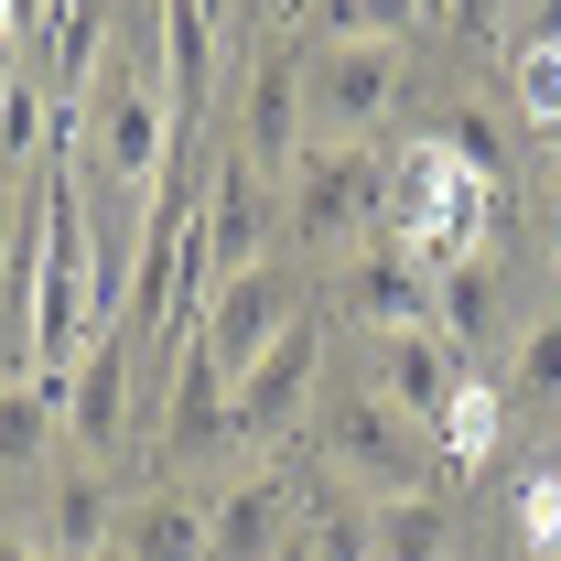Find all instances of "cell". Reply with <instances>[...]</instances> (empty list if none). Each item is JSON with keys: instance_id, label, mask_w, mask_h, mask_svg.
<instances>
[{"instance_id": "cell-1", "label": "cell", "mask_w": 561, "mask_h": 561, "mask_svg": "<svg viewBox=\"0 0 561 561\" xmlns=\"http://www.w3.org/2000/svg\"><path fill=\"white\" fill-rule=\"evenodd\" d=\"M496 195L486 173H465L443 140H400L389 151V206H378V227L411 249V260H432V271H454V260H476V238L496 227Z\"/></svg>"}, {"instance_id": "cell-2", "label": "cell", "mask_w": 561, "mask_h": 561, "mask_svg": "<svg viewBox=\"0 0 561 561\" xmlns=\"http://www.w3.org/2000/svg\"><path fill=\"white\" fill-rule=\"evenodd\" d=\"M280 238V184L260 173V162H206V206H195V260H184V302H173V346L195 335V313L216 302V280L260 271Z\"/></svg>"}, {"instance_id": "cell-3", "label": "cell", "mask_w": 561, "mask_h": 561, "mask_svg": "<svg viewBox=\"0 0 561 561\" xmlns=\"http://www.w3.org/2000/svg\"><path fill=\"white\" fill-rule=\"evenodd\" d=\"M173 140H184V119H173V98H162V76H98L87 98H76V162L119 195V206H140L151 184H162V162H173Z\"/></svg>"}, {"instance_id": "cell-4", "label": "cell", "mask_w": 561, "mask_h": 561, "mask_svg": "<svg viewBox=\"0 0 561 561\" xmlns=\"http://www.w3.org/2000/svg\"><path fill=\"white\" fill-rule=\"evenodd\" d=\"M378 206H389V162L367 140H313L280 173V238L291 249H356V238H378Z\"/></svg>"}, {"instance_id": "cell-5", "label": "cell", "mask_w": 561, "mask_h": 561, "mask_svg": "<svg viewBox=\"0 0 561 561\" xmlns=\"http://www.w3.org/2000/svg\"><path fill=\"white\" fill-rule=\"evenodd\" d=\"M313 443H324V465L356 476L367 496H421V476L443 465V443H432L411 411H389L378 389H324V400H313Z\"/></svg>"}, {"instance_id": "cell-6", "label": "cell", "mask_w": 561, "mask_h": 561, "mask_svg": "<svg viewBox=\"0 0 561 561\" xmlns=\"http://www.w3.org/2000/svg\"><path fill=\"white\" fill-rule=\"evenodd\" d=\"M313 378H324V313H291L271 346L227 378V432H238V443L291 432V421H302V400H313Z\"/></svg>"}, {"instance_id": "cell-7", "label": "cell", "mask_w": 561, "mask_h": 561, "mask_svg": "<svg viewBox=\"0 0 561 561\" xmlns=\"http://www.w3.org/2000/svg\"><path fill=\"white\" fill-rule=\"evenodd\" d=\"M400 108V44H302V119L324 140H356Z\"/></svg>"}, {"instance_id": "cell-8", "label": "cell", "mask_w": 561, "mask_h": 561, "mask_svg": "<svg viewBox=\"0 0 561 561\" xmlns=\"http://www.w3.org/2000/svg\"><path fill=\"white\" fill-rule=\"evenodd\" d=\"M291 313H302V280L280 271V260H260V271L216 280V302H206V313H195V346H206L216 367L238 378V367H249V356L271 346V335H280V324H291Z\"/></svg>"}, {"instance_id": "cell-9", "label": "cell", "mask_w": 561, "mask_h": 561, "mask_svg": "<svg viewBox=\"0 0 561 561\" xmlns=\"http://www.w3.org/2000/svg\"><path fill=\"white\" fill-rule=\"evenodd\" d=\"M335 302H346L367 335L432 324V260H411V249L378 227V238H356V249H346V271H335Z\"/></svg>"}, {"instance_id": "cell-10", "label": "cell", "mask_w": 561, "mask_h": 561, "mask_svg": "<svg viewBox=\"0 0 561 561\" xmlns=\"http://www.w3.org/2000/svg\"><path fill=\"white\" fill-rule=\"evenodd\" d=\"M367 389L432 432V421L454 411V389H465V346H454L443 324H400V335H378V346H367Z\"/></svg>"}, {"instance_id": "cell-11", "label": "cell", "mask_w": 561, "mask_h": 561, "mask_svg": "<svg viewBox=\"0 0 561 561\" xmlns=\"http://www.w3.org/2000/svg\"><path fill=\"white\" fill-rule=\"evenodd\" d=\"M238 162H260L271 184L302 162V44H271V55L249 66V98H238Z\"/></svg>"}, {"instance_id": "cell-12", "label": "cell", "mask_w": 561, "mask_h": 561, "mask_svg": "<svg viewBox=\"0 0 561 561\" xmlns=\"http://www.w3.org/2000/svg\"><path fill=\"white\" fill-rule=\"evenodd\" d=\"M291 551H302V486H291V465L238 476L216 496V551L206 561H291Z\"/></svg>"}, {"instance_id": "cell-13", "label": "cell", "mask_w": 561, "mask_h": 561, "mask_svg": "<svg viewBox=\"0 0 561 561\" xmlns=\"http://www.w3.org/2000/svg\"><path fill=\"white\" fill-rule=\"evenodd\" d=\"M227 443H238V432H227V367L184 335V346H173V378H162V454H173V465H206Z\"/></svg>"}, {"instance_id": "cell-14", "label": "cell", "mask_w": 561, "mask_h": 561, "mask_svg": "<svg viewBox=\"0 0 561 561\" xmlns=\"http://www.w3.org/2000/svg\"><path fill=\"white\" fill-rule=\"evenodd\" d=\"M130 346H140V335H130V313H119L98 346L76 356V378H66V432L87 443V454H108L119 421H130Z\"/></svg>"}, {"instance_id": "cell-15", "label": "cell", "mask_w": 561, "mask_h": 561, "mask_svg": "<svg viewBox=\"0 0 561 561\" xmlns=\"http://www.w3.org/2000/svg\"><path fill=\"white\" fill-rule=\"evenodd\" d=\"M432 324L465 346V367L507 335V280H496V260L476 249V260H454V271H432Z\"/></svg>"}, {"instance_id": "cell-16", "label": "cell", "mask_w": 561, "mask_h": 561, "mask_svg": "<svg viewBox=\"0 0 561 561\" xmlns=\"http://www.w3.org/2000/svg\"><path fill=\"white\" fill-rule=\"evenodd\" d=\"M119 551L130 561H206L216 551V507L184 496V486H151L130 518H119Z\"/></svg>"}, {"instance_id": "cell-17", "label": "cell", "mask_w": 561, "mask_h": 561, "mask_svg": "<svg viewBox=\"0 0 561 561\" xmlns=\"http://www.w3.org/2000/svg\"><path fill=\"white\" fill-rule=\"evenodd\" d=\"M55 432H66V378H11L0 389V476H33Z\"/></svg>"}, {"instance_id": "cell-18", "label": "cell", "mask_w": 561, "mask_h": 561, "mask_svg": "<svg viewBox=\"0 0 561 561\" xmlns=\"http://www.w3.org/2000/svg\"><path fill=\"white\" fill-rule=\"evenodd\" d=\"M367 540L378 561H443L454 551V507L421 486V496H367Z\"/></svg>"}, {"instance_id": "cell-19", "label": "cell", "mask_w": 561, "mask_h": 561, "mask_svg": "<svg viewBox=\"0 0 561 561\" xmlns=\"http://www.w3.org/2000/svg\"><path fill=\"white\" fill-rule=\"evenodd\" d=\"M108 540H119L108 486H98V476H66V486H55V518H44V551H55V561H87V551H108Z\"/></svg>"}, {"instance_id": "cell-20", "label": "cell", "mask_w": 561, "mask_h": 561, "mask_svg": "<svg viewBox=\"0 0 561 561\" xmlns=\"http://www.w3.org/2000/svg\"><path fill=\"white\" fill-rule=\"evenodd\" d=\"M432 0H302V33L313 44H400Z\"/></svg>"}, {"instance_id": "cell-21", "label": "cell", "mask_w": 561, "mask_h": 561, "mask_svg": "<svg viewBox=\"0 0 561 561\" xmlns=\"http://www.w3.org/2000/svg\"><path fill=\"white\" fill-rule=\"evenodd\" d=\"M496 400H507V389H486V367H465V389H454V411L432 421V443H443V454H454V465H486L496 454Z\"/></svg>"}, {"instance_id": "cell-22", "label": "cell", "mask_w": 561, "mask_h": 561, "mask_svg": "<svg viewBox=\"0 0 561 561\" xmlns=\"http://www.w3.org/2000/svg\"><path fill=\"white\" fill-rule=\"evenodd\" d=\"M302 540H313V561H378V540H367V507L335 486H302Z\"/></svg>"}, {"instance_id": "cell-23", "label": "cell", "mask_w": 561, "mask_h": 561, "mask_svg": "<svg viewBox=\"0 0 561 561\" xmlns=\"http://www.w3.org/2000/svg\"><path fill=\"white\" fill-rule=\"evenodd\" d=\"M507 400H551V411H561V313L518 335V356H507Z\"/></svg>"}, {"instance_id": "cell-24", "label": "cell", "mask_w": 561, "mask_h": 561, "mask_svg": "<svg viewBox=\"0 0 561 561\" xmlns=\"http://www.w3.org/2000/svg\"><path fill=\"white\" fill-rule=\"evenodd\" d=\"M432 140H443V151H454L465 173H486L496 195H507V151H496V119H486V108H454V119H443Z\"/></svg>"}, {"instance_id": "cell-25", "label": "cell", "mask_w": 561, "mask_h": 561, "mask_svg": "<svg viewBox=\"0 0 561 561\" xmlns=\"http://www.w3.org/2000/svg\"><path fill=\"white\" fill-rule=\"evenodd\" d=\"M507 55H561V0H518L507 11Z\"/></svg>"}, {"instance_id": "cell-26", "label": "cell", "mask_w": 561, "mask_h": 561, "mask_svg": "<svg viewBox=\"0 0 561 561\" xmlns=\"http://www.w3.org/2000/svg\"><path fill=\"white\" fill-rule=\"evenodd\" d=\"M507 76H518L529 119H561V55H507Z\"/></svg>"}, {"instance_id": "cell-27", "label": "cell", "mask_w": 561, "mask_h": 561, "mask_svg": "<svg viewBox=\"0 0 561 561\" xmlns=\"http://www.w3.org/2000/svg\"><path fill=\"white\" fill-rule=\"evenodd\" d=\"M22 195H11V173H0V291H11V271H22Z\"/></svg>"}, {"instance_id": "cell-28", "label": "cell", "mask_w": 561, "mask_h": 561, "mask_svg": "<svg viewBox=\"0 0 561 561\" xmlns=\"http://www.w3.org/2000/svg\"><path fill=\"white\" fill-rule=\"evenodd\" d=\"M540 249H551V271H561V162H551V184H540Z\"/></svg>"}, {"instance_id": "cell-29", "label": "cell", "mask_w": 561, "mask_h": 561, "mask_svg": "<svg viewBox=\"0 0 561 561\" xmlns=\"http://www.w3.org/2000/svg\"><path fill=\"white\" fill-rule=\"evenodd\" d=\"M0 561H55V551H33V540H0Z\"/></svg>"}, {"instance_id": "cell-30", "label": "cell", "mask_w": 561, "mask_h": 561, "mask_svg": "<svg viewBox=\"0 0 561 561\" xmlns=\"http://www.w3.org/2000/svg\"><path fill=\"white\" fill-rule=\"evenodd\" d=\"M540 140H551V162H561V119H540Z\"/></svg>"}, {"instance_id": "cell-31", "label": "cell", "mask_w": 561, "mask_h": 561, "mask_svg": "<svg viewBox=\"0 0 561 561\" xmlns=\"http://www.w3.org/2000/svg\"><path fill=\"white\" fill-rule=\"evenodd\" d=\"M87 561H130V551H119V540H108V551H87Z\"/></svg>"}, {"instance_id": "cell-32", "label": "cell", "mask_w": 561, "mask_h": 561, "mask_svg": "<svg viewBox=\"0 0 561 561\" xmlns=\"http://www.w3.org/2000/svg\"><path fill=\"white\" fill-rule=\"evenodd\" d=\"M476 11H496V0H465V22H476Z\"/></svg>"}, {"instance_id": "cell-33", "label": "cell", "mask_w": 561, "mask_h": 561, "mask_svg": "<svg viewBox=\"0 0 561 561\" xmlns=\"http://www.w3.org/2000/svg\"><path fill=\"white\" fill-rule=\"evenodd\" d=\"M432 11H465V0H432Z\"/></svg>"}, {"instance_id": "cell-34", "label": "cell", "mask_w": 561, "mask_h": 561, "mask_svg": "<svg viewBox=\"0 0 561 561\" xmlns=\"http://www.w3.org/2000/svg\"><path fill=\"white\" fill-rule=\"evenodd\" d=\"M540 561H561V540H551V551H540Z\"/></svg>"}, {"instance_id": "cell-35", "label": "cell", "mask_w": 561, "mask_h": 561, "mask_svg": "<svg viewBox=\"0 0 561 561\" xmlns=\"http://www.w3.org/2000/svg\"><path fill=\"white\" fill-rule=\"evenodd\" d=\"M206 11H227V0H206Z\"/></svg>"}]
</instances>
